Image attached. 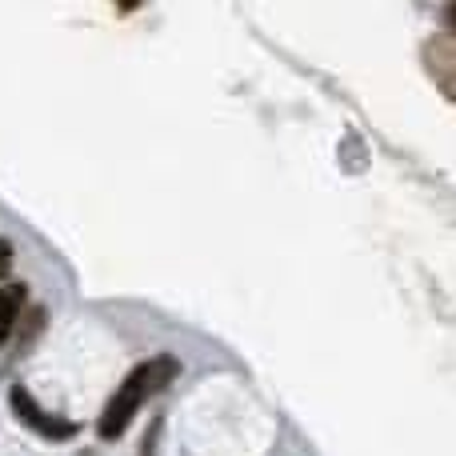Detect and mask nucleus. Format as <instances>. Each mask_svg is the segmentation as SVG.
<instances>
[{
	"label": "nucleus",
	"instance_id": "obj_2",
	"mask_svg": "<svg viewBox=\"0 0 456 456\" xmlns=\"http://www.w3.org/2000/svg\"><path fill=\"white\" fill-rule=\"evenodd\" d=\"M8 404H12V412H16V420H20L24 428H32V433L40 436V441H48V444H61V441H72V436L80 433V425L77 420H69V417H56V412H45L37 401H32V393L24 385H12L8 388Z\"/></svg>",
	"mask_w": 456,
	"mask_h": 456
},
{
	"label": "nucleus",
	"instance_id": "obj_4",
	"mask_svg": "<svg viewBox=\"0 0 456 456\" xmlns=\"http://www.w3.org/2000/svg\"><path fill=\"white\" fill-rule=\"evenodd\" d=\"M8 265H12V244H8L4 236H0V276L8 273Z\"/></svg>",
	"mask_w": 456,
	"mask_h": 456
},
{
	"label": "nucleus",
	"instance_id": "obj_3",
	"mask_svg": "<svg viewBox=\"0 0 456 456\" xmlns=\"http://www.w3.org/2000/svg\"><path fill=\"white\" fill-rule=\"evenodd\" d=\"M20 305H24V289H20V284L0 289V345H4L8 332L16 329V313H20Z\"/></svg>",
	"mask_w": 456,
	"mask_h": 456
},
{
	"label": "nucleus",
	"instance_id": "obj_1",
	"mask_svg": "<svg viewBox=\"0 0 456 456\" xmlns=\"http://www.w3.org/2000/svg\"><path fill=\"white\" fill-rule=\"evenodd\" d=\"M176 372H181L176 356H152V361L136 364V369L120 380L112 401L104 404L101 420H96V436H101V441H120L136 412H141L160 388H168V380H176Z\"/></svg>",
	"mask_w": 456,
	"mask_h": 456
}]
</instances>
